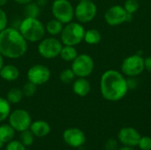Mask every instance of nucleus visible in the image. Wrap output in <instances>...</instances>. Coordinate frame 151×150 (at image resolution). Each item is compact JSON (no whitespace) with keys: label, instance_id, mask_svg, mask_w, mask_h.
Instances as JSON below:
<instances>
[{"label":"nucleus","instance_id":"2","mask_svg":"<svg viewBox=\"0 0 151 150\" xmlns=\"http://www.w3.org/2000/svg\"><path fill=\"white\" fill-rule=\"evenodd\" d=\"M27 50V42L19 29L7 27L0 32V53L4 57L18 59Z\"/></svg>","mask_w":151,"mask_h":150},{"label":"nucleus","instance_id":"17","mask_svg":"<svg viewBox=\"0 0 151 150\" xmlns=\"http://www.w3.org/2000/svg\"><path fill=\"white\" fill-rule=\"evenodd\" d=\"M19 76V70L13 65H4L0 70V77L5 81H15Z\"/></svg>","mask_w":151,"mask_h":150},{"label":"nucleus","instance_id":"28","mask_svg":"<svg viewBox=\"0 0 151 150\" xmlns=\"http://www.w3.org/2000/svg\"><path fill=\"white\" fill-rule=\"evenodd\" d=\"M139 2L138 0H127L124 4V9L127 13H134L139 8Z\"/></svg>","mask_w":151,"mask_h":150},{"label":"nucleus","instance_id":"6","mask_svg":"<svg viewBox=\"0 0 151 150\" xmlns=\"http://www.w3.org/2000/svg\"><path fill=\"white\" fill-rule=\"evenodd\" d=\"M51 12L54 19L63 24L71 22L74 17V8L68 0H54L51 5Z\"/></svg>","mask_w":151,"mask_h":150},{"label":"nucleus","instance_id":"33","mask_svg":"<svg viewBox=\"0 0 151 150\" xmlns=\"http://www.w3.org/2000/svg\"><path fill=\"white\" fill-rule=\"evenodd\" d=\"M144 68L151 73V57H148L144 59Z\"/></svg>","mask_w":151,"mask_h":150},{"label":"nucleus","instance_id":"20","mask_svg":"<svg viewBox=\"0 0 151 150\" xmlns=\"http://www.w3.org/2000/svg\"><path fill=\"white\" fill-rule=\"evenodd\" d=\"M59 56L63 60L66 62H73L78 56V52L75 49V46L63 45Z\"/></svg>","mask_w":151,"mask_h":150},{"label":"nucleus","instance_id":"1","mask_svg":"<svg viewBox=\"0 0 151 150\" xmlns=\"http://www.w3.org/2000/svg\"><path fill=\"white\" fill-rule=\"evenodd\" d=\"M100 91L105 100L118 102L126 96L128 91V83L119 72L107 70L101 76Z\"/></svg>","mask_w":151,"mask_h":150},{"label":"nucleus","instance_id":"31","mask_svg":"<svg viewBox=\"0 0 151 150\" xmlns=\"http://www.w3.org/2000/svg\"><path fill=\"white\" fill-rule=\"evenodd\" d=\"M8 27V18L6 12L0 7V32Z\"/></svg>","mask_w":151,"mask_h":150},{"label":"nucleus","instance_id":"25","mask_svg":"<svg viewBox=\"0 0 151 150\" xmlns=\"http://www.w3.org/2000/svg\"><path fill=\"white\" fill-rule=\"evenodd\" d=\"M76 75L74 74L73 71L71 68H67L63 70L60 74H59V80L61 82L65 83V84H69L73 81H74Z\"/></svg>","mask_w":151,"mask_h":150},{"label":"nucleus","instance_id":"11","mask_svg":"<svg viewBox=\"0 0 151 150\" xmlns=\"http://www.w3.org/2000/svg\"><path fill=\"white\" fill-rule=\"evenodd\" d=\"M31 123L30 114L23 109H17L9 115V124L17 132L20 133L29 129Z\"/></svg>","mask_w":151,"mask_h":150},{"label":"nucleus","instance_id":"8","mask_svg":"<svg viewBox=\"0 0 151 150\" xmlns=\"http://www.w3.org/2000/svg\"><path fill=\"white\" fill-rule=\"evenodd\" d=\"M97 7L91 0L80 1L74 8V17L80 23H88L95 19Z\"/></svg>","mask_w":151,"mask_h":150},{"label":"nucleus","instance_id":"3","mask_svg":"<svg viewBox=\"0 0 151 150\" xmlns=\"http://www.w3.org/2000/svg\"><path fill=\"white\" fill-rule=\"evenodd\" d=\"M19 30L27 42H40L44 37L46 32L45 26L38 18L28 17H25V19L21 20Z\"/></svg>","mask_w":151,"mask_h":150},{"label":"nucleus","instance_id":"9","mask_svg":"<svg viewBox=\"0 0 151 150\" xmlns=\"http://www.w3.org/2000/svg\"><path fill=\"white\" fill-rule=\"evenodd\" d=\"M144 58L138 55H131L126 57L121 65V71L129 77H135L144 71Z\"/></svg>","mask_w":151,"mask_h":150},{"label":"nucleus","instance_id":"13","mask_svg":"<svg viewBox=\"0 0 151 150\" xmlns=\"http://www.w3.org/2000/svg\"><path fill=\"white\" fill-rule=\"evenodd\" d=\"M64 141L72 148H80L86 142L85 133L79 128L72 127L63 133Z\"/></svg>","mask_w":151,"mask_h":150},{"label":"nucleus","instance_id":"23","mask_svg":"<svg viewBox=\"0 0 151 150\" xmlns=\"http://www.w3.org/2000/svg\"><path fill=\"white\" fill-rule=\"evenodd\" d=\"M24 15L28 18H38L40 15V6L36 3H29L24 5Z\"/></svg>","mask_w":151,"mask_h":150},{"label":"nucleus","instance_id":"4","mask_svg":"<svg viewBox=\"0 0 151 150\" xmlns=\"http://www.w3.org/2000/svg\"><path fill=\"white\" fill-rule=\"evenodd\" d=\"M85 32L81 23L71 21L64 27L60 34V41L64 45L76 46L84 40Z\"/></svg>","mask_w":151,"mask_h":150},{"label":"nucleus","instance_id":"36","mask_svg":"<svg viewBox=\"0 0 151 150\" xmlns=\"http://www.w3.org/2000/svg\"><path fill=\"white\" fill-rule=\"evenodd\" d=\"M118 150H134L133 147H129V146H122L121 148H119Z\"/></svg>","mask_w":151,"mask_h":150},{"label":"nucleus","instance_id":"35","mask_svg":"<svg viewBox=\"0 0 151 150\" xmlns=\"http://www.w3.org/2000/svg\"><path fill=\"white\" fill-rule=\"evenodd\" d=\"M36 4L41 7V6H44L47 4V0H37Z\"/></svg>","mask_w":151,"mask_h":150},{"label":"nucleus","instance_id":"22","mask_svg":"<svg viewBox=\"0 0 151 150\" xmlns=\"http://www.w3.org/2000/svg\"><path fill=\"white\" fill-rule=\"evenodd\" d=\"M23 96L24 95H23L22 89L19 88H12L8 91L6 99L10 103L16 104V103H19L22 100Z\"/></svg>","mask_w":151,"mask_h":150},{"label":"nucleus","instance_id":"19","mask_svg":"<svg viewBox=\"0 0 151 150\" xmlns=\"http://www.w3.org/2000/svg\"><path fill=\"white\" fill-rule=\"evenodd\" d=\"M63 28H64V24L56 19L49 20L45 26L46 32L52 36H56L58 34H60Z\"/></svg>","mask_w":151,"mask_h":150},{"label":"nucleus","instance_id":"32","mask_svg":"<svg viewBox=\"0 0 151 150\" xmlns=\"http://www.w3.org/2000/svg\"><path fill=\"white\" fill-rule=\"evenodd\" d=\"M106 150H117L118 149V141L115 139H109L105 143Z\"/></svg>","mask_w":151,"mask_h":150},{"label":"nucleus","instance_id":"14","mask_svg":"<svg viewBox=\"0 0 151 150\" xmlns=\"http://www.w3.org/2000/svg\"><path fill=\"white\" fill-rule=\"evenodd\" d=\"M141 134L139 132L133 128V127H124L122 128L118 135V138L119 141L125 145V146H129V147H136L138 146L139 141L141 139Z\"/></svg>","mask_w":151,"mask_h":150},{"label":"nucleus","instance_id":"26","mask_svg":"<svg viewBox=\"0 0 151 150\" xmlns=\"http://www.w3.org/2000/svg\"><path fill=\"white\" fill-rule=\"evenodd\" d=\"M34 134L33 133L27 129L25 131L20 132V135H19V141L26 147H29L33 144L34 142Z\"/></svg>","mask_w":151,"mask_h":150},{"label":"nucleus","instance_id":"30","mask_svg":"<svg viewBox=\"0 0 151 150\" xmlns=\"http://www.w3.org/2000/svg\"><path fill=\"white\" fill-rule=\"evenodd\" d=\"M5 150H27L26 146H24L19 141H11L7 143Z\"/></svg>","mask_w":151,"mask_h":150},{"label":"nucleus","instance_id":"18","mask_svg":"<svg viewBox=\"0 0 151 150\" xmlns=\"http://www.w3.org/2000/svg\"><path fill=\"white\" fill-rule=\"evenodd\" d=\"M15 135V130L10 124H4L0 126V141L5 144L13 140Z\"/></svg>","mask_w":151,"mask_h":150},{"label":"nucleus","instance_id":"40","mask_svg":"<svg viewBox=\"0 0 151 150\" xmlns=\"http://www.w3.org/2000/svg\"><path fill=\"white\" fill-rule=\"evenodd\" d=\"M78 1H79V2H80V1H84V0H78Z\"/></svg>","mask_w":151,"mask_h":150},{"label":"nucleus","instance_id":"5","mask_svg":"<svg viewBox=\"0 0 151 150\" xmlns=\"http://www.w3.org/2000/svg\"><path fill=\"white\" fill-rule=\"evenodd\" d=\"M63 43L55 37L42 38L38 44L37 50L41 57L45 59H53L59 56Z\"/></svg>","mask_w":151,"mask_h":150},{"label":"nucleus","instance_id":"10","mask_svg":"<svg viewBox=\"0 0 151 150\" xmlns=\"http://www.w3.org/2000/svg\"><path fill=\"white\" fill-rule=\"evenodd\" d=\"M50 75L51 72L50 68L41 64L32 65L27 72V81H30L36 86H41L48 82Z\"/></svg>","mask_w":151,"mask_h":150},{"label":"nucleus","instance_id":"38","mask_svg":"<svg viewBox=\"0 0 151 150\" xmlns=\"http://www.w3.org/2000/svg\"><path fill=\"white\" fill-rule=\"evenodd\" d=\"M7 2H8V0H0V7L5 5L7 4Z\"/></svg>","mask_w":151,"mask_h":150},{"label":"nucleus","instance_id":"34","mask_svg":"<svg viewBox=\"0 0 151 150\" xmlns=\"http://www.w3.org/2000/svg\"><path fill=\"white\" fill-rule=\"evenodd\" d=\"M16 4H20V5H26L31 2H33V0H13Z\"/></svg>","mask_w":151,"mask_h":150},{"label":"nucleus","instance_id":"7","mask_svg":"<svg viewBox=\"0 0 151 150\" xmlns=\"http://www.w3.org/2000/svg\"><path fill=\"white\" fill-rule=\"evenodd\" d=\"M94 60L88 54H81L72 62L71 69L77 77L86 78L89 76L94 70Z\"/></svg>","mask_w":151,"mask_h":150},{"label":"nucleus","instance_id":"12","mask_svg":"<svg viewBox=\"0 0 151 150\" xmlns=\"http://www.w3.org/2000/svg\"><path fill=\"white\" fill-rule=\"evenodd\" d=\"M127 15L128 13L126 11L123 6L113 5L106 11L104 19L108 25L114 27L121 25L124 22H127Z\"/></svg>","mask_w":151,"mask_h":150},{"label":"nucleus","instance_id":"24","mask_svg":"<svg viewBox=\"0 0 151 150\" xmlns=\"http://www.w3.org/2000/svg\"><path fill=\"white\" fill-rule=\"evenodd\" d=\"M11 113V103L6 98L0 97V122L9 118Z\"/></svg>","mask_w":151,"mask_h":150},{"label":"nucleus","instance_id":"39","mask_svg":"<svg viewBox=\"0 0 151 150\" xmlns=\"http://www.w3.org/2000/svg\"><path fill=\"white\" fill-rule=\"evenodd\" d=\"M3 146H4V143L0 141V149H2V148H3Z\"/></svg>","mask_w":151,"mask_h":150},{"label":"nucleus","instance_id":"21","mask_svg":"<svg viewBox=\"0 0 151 150\" xmlns=\"http://www.w3.org/2000/svg\"><path fill=\"white\" fill-rule=\"evenodd\" d=\"M102 39V35L100 32L96 29H89L85 32L84 41L89 45H96L100 42Z\"/></svg>","mask_w":151,"mask_h":150},{"label":"nucleus","instance_id":"37","mask_svg":"<svg viewBox=\"0 0 151 150\" xmlns=\"http://www.w3.org/2000/svg\"><path fill=\"white\" fill-rule=\"evenodd\" d=\"M3 66H4V57H3V55L0 53V70L2 69Z\"/></svg>","mask_w":151,"mask_h":150},{"label":"nucleus","instance_id":"29","mask_svg":"<svg viewBox=\"0 0 151 150\" xmlns=\"http://www.w3.org/2000/svg\"><path fill=\"white\" fill-rule=\"evenodd\" d=\"M138 147L141 150H151V137L150 136H142Z\"/></svg>","mask_w":151,"mask_h":150},{"label":"nucleus","instance_id":"27","mask_svg":"<svg viewBox=\"0 0 151 150\" xmlns=\"http://www.w3.org/2000/svg\"><path fill=\"white\" fill-rule=\"evenodd\" d=\"M36 90H37V86L35 85L34 83L30 82V81H27V83H25L23 88H22L23 95L25 96H27V97L33 96L35 94Z\"/></svg>","mask_w":151,"mask_h":150},{"label":"nucleus","instance_id":"16","mask_svg":"<svg viewBox=\"0 0 151 150\" xmlns=\"http://www.w3.org/2000/svg\"><path fill=\"white\" fill-rule=\"evenodd\" d=\"M29 130L36 137H44L50 133V126L44 120H36L31 123Z\"/></svg>","mask_w":151,"mask_h":150},{"label":"nucleus","instance_id":"15","mask_svg":"<svg viewBox=\"0 0 151 150\" xmlns=\"http://www.w3.org/2000/svg\"><path fill=\"white\" fill-rule=\"evenodd\" d=\"M73 90L75 95L84 97L88 95L91 90V86L89 81L86 78L78 77V79L74 80L73 84Z\"/></svg>","mask_w":151,"mask_h":150}]
</instances>
